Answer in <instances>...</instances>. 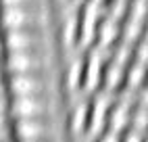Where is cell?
Segmentation results:
<instances>
[{"label": "cell", "instance_id": "cell-5", "mask_svg": "<svg viewBox=\"0 0 148 142\" xmlns=\"http://www.w3.org/2000/svg\"><path fill=\"white\" fill-rule=\"evenodd\" d=\"M6 46L11 50H29V48H46L48 34L46 29L29 27V29H8Z\"/></svg>", "mask_w": 148, "mask_h": 142}, {"label": "cell", "instance_id": "cell-22", "mask_svg": "<svg viewBox=\"0 0 148 142\" xmlns=\"http://www.w3.org/2000/svg\"><path fill=\"white\" fill-rule=\"evenodd\" d=\"M138 61H142V63L146 61V42L144 40L140 42V48H138Z\"/></svg>", "mask_w": 148, "mask_h": 142}, {"label": "cell", "instance_id": "cell-9", "mask_svg": "<svg viewBox=\"0 0 148 142\" xmlns=\"http://www.w3.org/2000/svg\"><path fill=\"white\" fill-rule=\"evenodd\" d=\"M108 103H111V92H108V90H104V92H100V94L96 96L94 109H92V119H90L92 132H98V130L102 128V123H104V113H106Z\"/></svg>", "mask_w": 148, "mask_h": 142}, {"label": "cell", "instance_id": "cell-23", "mask_svg": "<svg viewBox=\"0 0 148 142\" xmlns=\"http://www.w3.org/2000/svg\"><path fill=\"white\" fill-rule=\"evenodd\" d=\"M25 142H48V138H44V140H25Z\"/></svg>", "mask_w": 148, "mask_h": 142}, {"label": "cell", "instance_id": "cell-12", "mask_svg": "<svg viewBox=\"0 0 148 142\" xmlns=\"http://www.w3.org/2000/svg\"><path fill=\"white\" fill-rule=\"evenodd\" d=\"M77 32H79V13H77V8H71V13L67 15V21H65V40H67V44H75Z\"/></svg>", "mask_w": 148, "mask_h": 142}, {"label": "cell", "instance_id": "cell-16", "mask_svg": "<svg viewBox=\"0 0 148 142\" xmlns=\"http://www.w3.org/2000/svg\"><path fill=\"white\" fill-rule=\"evenodd\" d=\"M86 115H88V105L86 103H77L73 109V130L82 132L86 125Z\"/></svg>", "mask_w": 148, "mask_h": 142}, {"label": "cell", "instance_id": "cell-2", "mask_svg": "<svg viewBox=\"0 0 148 142\" xmlns=\"http://www.w3.org/2000/svg\"><path fill=\"white\" fill-rule=\"evenodd\" d=\"M52 63V52L46 48H29V50H11L6 59V67L15 73L29 71H46Z\"/></svg>", "mask_w": 148, "mask_h": 142}, {"label": "cell", "instance_id": "cell-17", "mask_svg": "<svg viewBox=\"0 0 148 142\" xmlns=\"http://www.w3.org/2000/svg\"><path fill=\"white\" fill-rule=\"evenodd\" d=\"M140 32H142V21L130 19V21H127V27H125V40L132 42V40H136L138 36H140Z\"/></svg>", "mask_w": 148, "mask_h": 142}, {"label": "cell", "instance_id": "cell-1", "mask_svg": "<svg viewBox=\"0 0 148 142\" xmlns=\"http://www.w3.org/2000/svg\"><path fill=\"white\" fill-rule=\"evenodd\" d=\"M2 23L6 29H29V27H46L48 11L44 4H15L2 8Z\"/></svg>", "mask_w": 148, "mask_h": 142}, {"label": "cell", "instance_id": "cell-19", "mask_svg": "<svg viewBox=\"0 0 148 142\" xmlns=\"http://www.w3.org/2000/svg\"><path fill=\"white\" fill-rule=\"evenodd\" d=\"M4 6H15V4H42L44 0H2Z\"/></svg>", "mask_w": 148, "mask_h": 142}, {"label": "cell", "instance_id": "cell-11", "mask_svg": "<svg viewBox=\"0 0 148 142\" xmlns=\"http://www.w3.org/2000/svg\"><path fill=\"white\" fill-rule=\"evenodd\" d=\"M117 32H119V25H117V19L113 17H104L102 25H100V44L108 46L117 38Z\"/></svg>", "mask_w": 148, "mask_h": 142}, {"label": "cell", "instance_id": "cell-18", "mask_svg": "<svg viewBox=\"0 0 148 142\" xmlns=\"http://www.w3.org/2000/svg\"><path fill=\"white\" fill-rule=\"evenodd\" d=\"M144 4H146V0H134V2H132V19L142 21V17H144Z\"/></svg>", "mask_w": 148, "mask_h": 142}, {"label": "cell", "instance_id": "cell-15", "mask_svg": "<svg viewBox=\"0 0 148 142\" xmlns=\"http://www.w3.org/2000/svg\"><path fill=\"white\" fill-rule=\"evenodd\" d=\"M121 73H123V63H119V61H111V65H108V71H106V84L108 88H113L119 84L121 79Z\"/></svg>", "mask_w": 148, "mask_h": 142}, {"label": "cell", "instance_id": "cell-7", "mask_svg": "<svg viewBox=\"0 0 148 142\" xmlns=\"http://www.w3.org/2000/svg\"><path fill=\"white\" fill-rule=\"evenodd\" d=\"M98 11H100V2L98 0H86V8H84V19L79 23V36L82 42L90 44L94 32H96V21H98Z\"/></svg>", "mask_w": 148, "mask_h": 142}, {"label": "cell", "instance_id": "cell-6", "mask_svg": "<svg viewBox=\"0 0 148 142\" xmlns=\"http://www.w3.org/2000/svg\"><path fill=\"white\" fill-rule=\"evenodd\" d=\"M56 123L52 115H40V117H23L17 123V134L23 140H44L54 134Z\"/></svg>", "mask_w": 148, "mask_h": 142}, {"label": "cell", "instance_id": "cell-14", "mask_svg": "<svg viewBox=\"0 0 148 142\" xmlns=\"http://www.w3.org/2000/svg\"><path fill=\"white\" fill-rule=\"evenodd\" d=\"M142 77H144V63L142 61H136L130 69V73H127V88H132V90L138 88L142 82Z\"/></svg>", "mask_w": 148, "mask_h": 142}, {"label": "cell", "instance_id": "cell-20", "mask_svg": "<svg viewBox=\"0 0 148 142\" xmlns=\"http://www.w3.org/2000/svg\"><path fill=\"white\" fill-rule=\"evenodd\" d=\"M100 142H119V134H117V132H106V134L102 136V140Z\"/></svg>", "mask_w": 148, "mask_h": 142}, {"label": "cell", "instance_id": "cell-3", "mask_svg": "<svg viewBox=\"0 0 148 142\" xmlns=\"http://www.w3.org/2000/svg\"><path fill=\"white\" fill-rule=\"evenodd\" d=\"M56 86V77L50 71H29V73H15L11 77V88L17 96L29 94H50Z\"/></svg>", "mask_w": 148, "mask_h": 142}, {"label": "cell", "instance_id": "cell-8", "mask_svg": "<svg viewBox=\"0 0 148 142\" xmlns=\"http://www.w3.org/2000/svg\"><path fill=\"white\" fill-rule=\"evenodd\" d=\"M100 67H102V50L94 48L88 59V69H86V88L92 90L98 84V77H100Z\"/></svg>", "mask_w": 148, "mask_h": 142}, {"label": "cell", "instance_id": "cell-10", "mask_svg": "<svg viewBox=\"0 0 148 142\" xmlns=\"http://www.w3.org/2000/svg\"><path fill=\"white\" fill-rule=\"evenodd\" d=\"M130 107H132L130 98H123V100H119V103L113 107V115H111V130H113V132H117V134H119V130H123V128H125L127 119H130Z\"/></svg>", "mask_w": 148, "mask_h": 142}, {"label": "cell", "instance_id": "cell-21", "mask_svg": "<svg viewBox=\"0 0 148 142\" xmlns=\"http://www.w3.org/2000/svg\"><path fill=\"white\" fill-rule=\"evenodd\" d=\"M140 140H142V132L132 130L130 134H127V140H125V142H140Z\"/></svg>", "mask_w": 148, "mask_h": 142}, {"label": "cell", "instance_id": "cell-4", "mask_svg": "<svg viewBox=\"0 0 148 142\" xmlns=\"http://www.w3.org/2000/svg\"><path fill=\"white\" fill-rule=\"evenodd\" d=\"M56 96L54 94H29V96H17L13 103V111L19 117H40V115H52L56 109Z\"/></svg>", "mask_w": 148, "mask_h": 142}, {"label": "cell", "instance_id": "cell-13", "mask_svg": "<svg viewBox=\"0 0 148 142\" xmlns=\"http://www.w3.org/2000/svg\"><path fill=\"white\" fill-rule=\"evenodd\" d=\"M82 73H84V59H82V54H77V57H73L71 65H69V88L75 90L79 86Z\"/></svg>", "mask_w": 148, "mask_h": 142}]
</instances>
